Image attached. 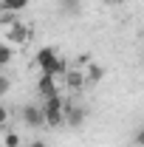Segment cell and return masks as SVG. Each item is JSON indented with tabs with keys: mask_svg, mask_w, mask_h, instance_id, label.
Returning <instances> with one entry per match:
<instances>
[{
	"mask_svg": "<svg viewBox=\"0 0 144 147\" xmlns=\"http://www.w3.org/2000/svg\"><path fill=\"white\" fill-rule=\"evenodd\" d=\"M62 82H65V93H82V91H85V85H88L82 68H68L65 76H62Z\"/></svg>",
	"mask_w": 144,
	"mask_h": 147,
	"instance_id": "obj_5",
	"label": "cell"
},
{
	"mask_svg": "<svg viewBox=\"0 0 144 147\" xmlns=\"http://www.w3.org/2000/svg\"><path fill=\"white\" fill-rule=\"evenodd\" d=\"M85 108H79V105H65V125H71V127H79L82 122H85Z\"/></svg>",
	"mask_w": 144,
	"mask_h": 147,
	"instance_id": "obj_7",
	"label": "cell"
},
{
	"mask_svg": "<svg viewBox=\"0 0 144 147\" xmlns=\"http://www.w3.org/2000/svg\"><path fill=\"white\" fill-rule=\"evenodd\" d=\"M20 119H23L26 127H45V125H42V105H40V102H28V105H23Z\"/></svg>",
	"mask_w": 144,
	"mask_h": 147,
	"instance_id": "obj_6",
	"label": "cell"
},
{
	"mask_svg": "<svg viewBox=\"0 0 144 147\" xmlns=\"http://www.w3.org/2000/svg\"><path fill=\"white\" fill-rule=\"evenodd\" d=\"M133 142H136V147H144V127H139V130H136Z\"/></svg>",
	"mask_w": 144,
	"mask_h": 147,
	"instance_id": "obj_13",
	"label": "cell"
},
{
	"mask_svg": "<svg viewBox=\"0 0 144 147\" xmlns=\"http://www.w3.org/2000/svg\"><path fill=\"white\" fill-rule=\"evenodd\" d=\"M0 37H3V42L9 45V48H26L28 42H31V28L23 23V20L11 17L6 20V23H0Z\"/></svg>",
	"mask_w": 144,
	"mask_h": 147,
	"instance_id": "obj_2",
	"label": "cell"
},
{
	"mask_svg": "<svg viewBox=\"0 0 144 147\" xmlns=\"http://www.w3.org/2000/svg\"><path fill=\"white\" fill-rule=\"evenodd\" d=\"M108 3H113V6H122V3H124V0H108Z\"/></svg>",
	"mask_w": 144,
	"mask_h": 147,
	"instance_id": "obj_15",
	"label": "cell"
},
{
	"mask_svg": "<svg viewBox=\"0 0 144 147\" xmlns=\"http://www.w3.org/2000/svg\"><path fill=\"white\" fill-rule=\"evenodd\" d=\"M37 93H40V99L62 96V93H65V82H62V76H54V74H40V79H37Z\"/></svg>",
	"mask_w": 144,
	"mask_h": 147,
	"instance_id": "obj_4",
	"label": "cell"
},
{
	"mask_svg": "<svg viewBox=\"0 0 144 147\" xmlns=\"http://www.w3.org/2000/svg\"><path fill=\"white\" fill-rule=\"evenodd\" d=\"M3 147H23V139H20L17 130H6L3 133Z\"/></svg>",
	"mask_w": 144,
	"mask_h": 147,
	"instance_id": "obj_10",
	"label": "cell"
},
{
	"mask_svg": "<svg viewBox=\"0 0 144 147\" xmlns=\"http://www.w3.org/2000/svg\"><path fill=\"white\" fill-rule=\"evenodd\" d=\"M9 116H11V113H9V108L0 102V127H6V125H9Z\"/></svg>",
	"mask_w": 144,
	"mask_h": 147,
	"instance_id": "obj_11",
	"label": "cell"
},
{
	"mask_svg": "<svg viewBox=\"0 0 144 147\" xmlns=\"http://www.w3.org/2000/svg\"><path fill=\"white\" fill-rule=\"evenodd\" d=\"M28 147H48V144H45L42 139H34V142H31V144H28Z\"/></svg>",
	"mask_w": 144,
	"mask_h": 147,
	"instance_id": "obj_14",
	"label": "cell"
},
{
	"mask_svg": "<svg viewBox=\"0 0 144 147\" xmlns=\"http://www.w3.org/2000/svg\"><path fill=\"white\" fill-rule=\"evenodd\" d=\"M9 88H11L9 76H3V74H0V96H6V93H9Z\"/></svg>",
	"mask_w": 144,
	"mask_h": 147,
	"instance_id": "obj_12",
	"label": "cell"
},
{
	"mask_svg": "<svg viewBox=\"0 0 144 147\" xmlns=\"http://www.w3.org/2000/svg\"><path fill=\"white\" fill-rule=\"evenodd\" d=\"M28 6V0H0V11H6V14H17Z\"/></svg>",
	"mask_w": 144,
	"mask_h": 147,
	"instance_id": "obj_8",
	"label": "cell"
},
{
	"mask_svg": "<svg viewBox=\"0 0 144 147\" xmlns=\"http://www.w3.org/2000/svg\"><path fill=\"white\" fill-rule=\"evenodd\" d=\"M34 65L40 68V74H54V76H65V71H68V59L54 45H42L34 54Z\"/></svg>",
	"mask_w": 144,
	"mask_h": 147,
	"instance_id": "obj_1",
	"label": "cell"
},
{
	"mask_svg": "<svg viewBox=\"0 0 144 147\" xmlns=\"http://www.w3.org/2000/svg\"><path fill=\"white\" fill-rule=\"evenodd\" d=\"M14 62V48H9L6 42H0V68H9Z\"/></svg>",
	"mask_w": 144,
	"mask_h": 147,
	"instance_id": "obj_9",
	"label": "cell"
},
{
	"mask_svg": "<svg viewBox=\"0 0 144 147\" xmlns=\"http://www.w3.org/2000/svg\"><path fill=\"white\" fill-rule=\"evenodd\" d=\"M40 105H42V125L45 127H62L65 125V96H51V99H40Z\"/></svg>",
	"mask_w": 144,
	"mask_h": 147,
	"instance_id": "obj_3",
	"label": "cell"
}]
</instances>
